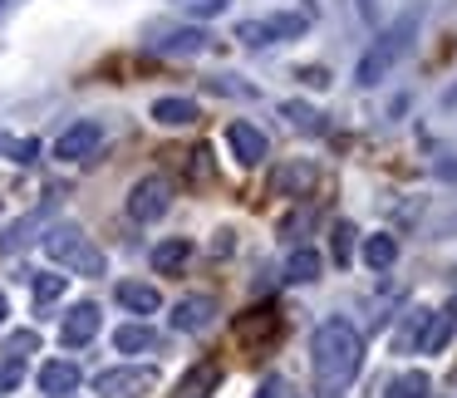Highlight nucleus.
<instances>
[{"mask_svg": "<svg viewBox=\"0 0 457 398\" xmlns=\"http://www.w3.org/2000/svg\"><path fill=\"white\" fill-rule=\"evenodd\" d=\"M305 35V21L300 15H270V21H241L237 25V40L261 50V45H276V40H295Z\"/></svg>", "mask_w": 457, "mask_h": 398, "instance_id": "obj_5", "label": "nucleus"}, {"mask_svg": "<svg viewBox=\"0 0 457 398\" xmlns=\"http://www.w3.org/2000/svg\"><path fill=\"white\" fill-rule=\"evenodd\" d=\"M187 256H192V241H182V236L158 241V246H153V270H158V276H172V270L187 266Z\"/></svg>", "mask_w": 457, "mask_h": 398, "instance_id": "obj_18", "label": "nucleus"}, {"mask_svg": "<svg viewBox=\"0 0 457 398\" xmlns=\"http://www.w3.org/2000/svg\"><path fill=\"white\" fill-rule=\"evenodd\" d=\"M212 251H217V256H221V251H231V231H217V241H212Z\"/></svg>", "mask_w": 457, "mask_h": 398, "instance_id": "obj_35", "label": "nucleus"}, {"mask_svg": "<svg viewBox=\"0 0 457 398\" xmlns=\"http://www.w3.org/2000/svg\"><path fill=\"white\" fill-rule=\"evenodd\" d=\"M354 236H359V231L349 227V221H339V227L329 231V251H335L339 266H349V261H354Z\"/></svg>", "mask_w": 457, "mask_h": 398, "instance_id": "obj_26", "label": "nucleus"}, {"mask_svg": "<svg viewBox=\"0 0 457 398\" xmlns=\"http://www.w3.org/2000/svg\"><path fill=\"white\" fill-rule=\"evenodd\" d=\"M256 398H300V394H295V384H290L286 374H270V378H261Z\"/></svg>", "mask_w": 457, "mask_h": 398, "instance_id": "obj_29", "label": "nucleus"}, {"mask_svg": "<svg viewBox=\"0 0 457 398\" xmlns=\"http://www.w3.org/2000/svg\"><path fill=\"white\" fill-rule=\"evenodd\" d=\"M21 378H25V364L21 359H0V394H15V388H21Z\"/></svg>", "mask_w": 457, "mask_h": 398, "instance_id": "obj_30", "label": "nucleus"}, {"mask_svg": "<svg viewBox=\"0 0 457 398\" xmlns=\"http://www.w3.org/2000/svg\"><path fill=\"white\" fill-rule=\"evenodd\" d=\"M354 11H359V21H364V25H374V0H354Z\"/></svg>", "mask_w": 457, "mask_h": 398, "instance_id": "obj_34", "label": "nucleus"}, {"mask_svg": "<svg viewBox=\"0 0 457 398\" xmlns=\"http://www.w3.org/2000/svg\"><path fill=\"white\" fill-rule=\"evenodd\" d=\"M5 315H11V310H5V295H0V319H5Z\"/></svg>", "mask_w": 457, "mask_h": 398, "instance_id": "obj_37", "label": "nucleus"}, {"mask_svg": "<svg viewBox=\"0 0 457 398\" xmlns=\"http://www.w3.org/2000/svg\"><path fill=\"white\" fill-rule=\"evenodd\" d=\"M310 182H315V168L310 162H280L276 172H270V192L276 197H300V192H310Z\"/></svg>", "mask_w": 457, "mask_h": 398, "instance_id": "obj_13", "label": "nucleus"}, {"mask_svg": "<svg viewBox=\"0 0 457 398\" xmlns=\"http://www.w3.org/2000/svg\"><path fill=\"white\" fill-rule=\"evenodd\" d=\"M99 325H104L99 305H94V300H84V305H74L70 315H64V325H60V344H70V349L89 344V339L99 335Z\"/></svg>", "mask_w": 457, "mask_h": 398, "instance_id": "obj_8", "label": "nucleus"}, {"mask_svg": "<svg viewBox=\"0 0 457 398\" xmlns=\"http://www.w3.org/2000/svg\"><path fill=\"white\" fill-rule=\"evenodd\" d=\"M364 261H369L374 270H388V266L398 261V241L384 236V231H378V236H369V241H364Z\"/></svg>", "mask_w": 457, "mask_h": 398, "instance_id": "obj_22", "label": "nucleus"}, {"mask_svg": "<svg viewBox=\"0 0 457 398\" xmlns=\"http://www.w3.org/2000/svg\"><path fill=\"white\" fill-rule=\"evenodd\" d=\"M40 388H45L50 398L74 394V388H79V364H70V359H54V364H45V369H40Z\"/></svg>", "mask_w": 457, "mask_h": 398, "instance_id": "obj_14", "label": "nucleus"}, {"mask_svg": "<svg viewBox=\"0 0 457 398\" xmlns=\"http://www.w3.org/2000/svg\"><path fill=\"white\" fill-rule=\"evenodd\" d=\"M0 158H5V162H35V158H40V143H35V138H11V133H0Z\"/></svg>", "mask_w": 457, "mask_h": 398, "instance_id": "obj_25", "label": "nucleus"}, {"mask_svg": "<svg viewBox=\"0 0 457 398\" xmlns=\"http://www.w3.org/2000/svg\"><path fill=\"white\" fill-rule=\"evenodd\" d=\"M212 319H217V300L212 295H187L172 305V329H182V335H202Z\"/></svg>", "mask_w": 457, "mask_h": 398, "instance_id": "obj_9", "label": "nucleus"}, {"mask_svg": "<svg viewBox=\"0 0 457 398\" xmlns=\"http://www.w3.org/2000/svg\"><path fill=\"white\" fill-rule=\"evenodd\" d=\"M153 384H158L153 369H104V374L94 378V394L99 398H138V394H148Z\"/></svg>", "mask_w": 457, "mask_h": 398, "instance_id": "obj_6", "label": "nucleus"}, {"mask_svg": "<svg viewBox=\"0 0 457 398\" xmlns=\"http://www.w3.org/2000/svg\"><path fill=\"white\" fill-rule=\"evenodd\" d=\"M300 79H305L310 89H325V84H329V74L320 70V64H310V70H300Z\"/></svg>", "mask_w": 457, "mask_h": 398, "instance_id": "obj_33", "label": "nucleus"}, {"mask_svg": "<svg viewBox=\"0 0 457 398\" xmlns=\"http://www.w3.org/2000/svg\"><path fill=\"white\" fill-rule=\"evenodd\" d=\"M153 123H162V129H187V123H197V104L192 99H158L153 104Z\"/></svg>", "mask_w": 457, "mask_h": 398, "instance_id": "obj_17", "label": "nucleus"}, {"mask_svg": "<svg viewBox=\"0 0 457 398\" xmlns=\"http://www.w3.org/2000/svg\"><path fill=\"white\" fill-rule=\"evenodd\" d=\"M5 5H11V0H0V15H5Z\"/></svg>", "mask_w": 457, "mask_h": 398, "instance_id": "obj_38", "label": "nucleus"}, {"mask_svg": "<svg viewBox=\"0 0 457 398\" xmlns=\"http://www.w3.org/2000/svg\"><path fill=\"white\" fill-rule=\"evenodd\" d=\"M207 45H212L207 30H168L162 40H153V50L158 54H182V60H187V54H202Z\"/></svg>", "mask_w": 457, "mask_h": 398, "instance_id": "obj_15", "label": "nucleus"}, {"mask_svg": "<svg viewBox=\"0 0 457 398\" xmlns=\"http://www.w3.org/2000/svg\"><path fill=\"white\" fill-rule=\"evenodd\" d=\"M45 221H50V207H35V211H25L21 221H11V227H5V236H0V256H15V251H25Z\"/></svg>", "mask_w": 457, "mask_h": 398, "instance_id": "obj_12", "label": "nucleus"}, {"mask_svg": "<svg viewBox=\"0 0 457 398\" xmlns=\"http://www.w3.org/2000/svg\"><path fill=\"white\" fill-rule=\"evenodd\" d=\"M35 349H40V335H35V329H15V335L5 339V354L11 359H25V354H35Z\"/></svg>", "mask_w": 457, "mask_h": 398, "instance_id": "obj_28", "label": "nucleus"}, {"mask_svg": "<svg viewBox=\"0 0 457 398\" xmlns=\"http://www.w3.org/2000/svg\"><path fill=\"white\" fill-rule=\"evenodd\" d=\"M286 276H290V280H300V286H310V280H320V256H315L310 246H300L295 256H290Z\"/></svg>", "mask_w": 457, "mask_h": 398, "instance_id": "obj_24", "label": "nucleus"}, {"mask_svg": "<svg viewBox=\"0 0 457 398\" xmlns=\"http://www.w3.org/2000/svg\"><path fill=\"white\" fill-rule=\"evenodd\" d=\"M453 310H443V315H433V310H428V325H423V335H418V349H423V354H443L447 349V339H453Z\"/></svg>", "mask_w": 457, "mask_h": 398, "instance_id": "obj_16", "label": "nucleus"}, {"mask_svg": "<svg viewBox=\"0 0 457 398\" xmlns=\"http://www.w3.org/2000/svg\"><path fill=\"white\" fill-rule=\"evenodd\" d=\"M428 388H433V378L408 369V374H398L394 384H388V398H428Z\"/></svg>", "mask_w": 457, "mask_h": 398, "instance_id": "obj_23", "label": "nucleus"}, {"mask_svg": "<svg viewBox=\"0 0 457 398\" xmlns=\"http://www.w3.org/2000/svg\"><path fill=\"white\" fill-rule=\"evenodd\" d=\"M168 207H172V182L168 178H143V182H133V192H129V217L133 221H158V217H168Z\"/></svg>", "mask_w": 457, "mask_h": 398, "instance_id": "obj_4", "label": "nucleus"}, {"mask_svg": "<svg viewBox=\"0 0 457 398\" xmlns=\"http://www.w3.org/2000/svg\"><path fill=\"white\" fill-rule=\"evenodd\" d=\"M227 143H231V153H237L241 168H256V162L266 158V133H261L256 123H231Z\"/></svg>", "mask_w": 457, "mask_h": 398, "instance_id": "obj_11", "label": "nucleus"}, {"mask_svg": "<svg viewBox=\"0 0 457 398\" xmlns=\"http://www.w3.org/2000/svg\"><path fill=\"white\" fill-rule=\"evenodd\" d=\"M99 143H104V129L94 119H79V123H70V129L54 138V158L60 162H84V158H94Z\"/></svg>", "mask_w": 457, "mask_h": 398, "instance_id": "obj_7", "label": "nucleus"}, {"mask_svg": "<svg viewBox=\"0 0 457 398\" xmlns=\"http://www.w3.org/2000/svg\"><path fill=\"white\" fill-rule=\"evenodd\" d=\"M221 384V364L217 359H202V364H192L187 374L178 378V388H172V398H212Z\"/></svg>", "mask_w": 457, "mask_h": 398, "instance_id": "obj_10", "label": "nucleus"}, {"mask_svg": "<svg viewBox=\"0 0 457 398\" xmlns=\"http://www.w3.org/2000/svg\"><path fill=\"white\" fill-rule=\"evenodd\" d=\"M237 335L246 339V344H251V339H270V335H276V315H270V310H251V315L237 319Z\"/></svg>", "mask_w": 457, "mask_h": 398, "instance_id": "obj_21", "label": "nucleus"}, {"mask_svg": "<svg viewBox=\"0 0 457 398\" xmlns=\"http://www.w3.org/2000/svg\"><path fill=\"white\" fill-rule=\"evenodd\" d=\"M310 364H315L320 384L345 388L359 374V364H364V339H359V329L349 319H325L315 329V339H310Z\"/></svg>", "mask_w": 457, "mask_h": 398, "instance_id": "obj_1", "label": "nucleus"}, {"mask_svg": "<svg viewBox=\"0 0 457 398\" xmlns=\"http://www.w3.org/2000/svg\"><path fill=\"white\" fill-rule=\"evenodd\" d=\"M158 344V335H153L148 325H123L119 335H113V349L119 354H143V349H153Z\"/></svg>", "mask_w": 457, "mask_h": 398, "instance_id": "obj_20", "label": "nucleus"}, {"mask_svg": "<svg viewBox=\"0 0 457 398\" xmlns=\"http://www.w3.org/2000/svg\"><path fill=\"white\" fill-rule=\"evenodd\" d=\"M64 398H70V394H64Z\"/></svg>", "mask_w": 457, "mask_h": 398, "instance_id": "obj_40", "label": "nucleus"}, {"mask_svg": "<svg viewBox=\"0 0 457 398\" xmlns=\"http://www.w3.org/2000/svg\"><path fill=\"white\" fill-rule=\"evenodd\" d=\"M45 251H50V261L79 270V276H104V251L94 246L74 221H60V227L45 231Z\"/></svg>", "mask_w": 457, "mask_h": 398, "instance_id": "obj_3", "label": "nucleus"}, {"mask_svg": "<svg viewBox=\"0 0 457 398\" xmlns=\"http://www.w3.org/2000/svg\"><path fill=\"white\" fill-rule=\"evenodd\" d=\"M286 119L295 123V129H305V133H320V113L305 109V104H286Z\"/></svg>", "mask_w": 457, "mask_h": 398, "instance_id": "obj_31", "label": "nucleus"}, {"mask_svg": "<svg viewBox=\"0 0 457 398\" xmlns=\"http://www.w3.org/2000/svg\"><path fill=\"white\" fill-rule=\"evenodd\" d=\"M182 5H187L192 15H221L227 11V0H182Z\"/></svg>", "mask_w": 457, "mask_h": 398, "instance_id": "obj_32", "label": "nucleus"}, {"mask_svg": "<svg viewBox=\"0 0 457 398\" xmlns=\"http://www.w3.org/2000/svg\"><path fill=\"white\" fill-rule=\"evenodd\" d=\"M119 305L133 310V315H153V310L162 305V295L153 286H143V280H123V286H119Z\"/></svg>", "mask_w": 457, "mask_h": 398, "instance_id": "obj_19", "label": "nucleus"}, {"mask_svg": "<svg viewBox=\"0 0 457 398\" xmlns=\"http://www.w3.org/2000/svg\"><path fill=\"white\" fill-rule=\"evenodd\" d=\"M413 35H418V11H408V15H398L394 25H388L384 35H378L374 45L364 50V60H359V70H354V79L364 84V89H374L378 79H384L388 70H394L398 60H403L408 50H413Z\"/></svg>", "mask_w": 457, "mask_h": 398, "instance_id": "obj_2", "label": "nucleus"}, {"mask_svg": "<svg viewBox=\"0 0 457 398\" xmlns=\"http://www.w3.org/2000/svg\"><path fill=\"white\" fill-rule=\"evenodd\" d=\"M453 315H457V300H453Z\"/></svg>", "mask_w": 457, "mask_h": 398, "instance_id": "obj_39", "label": "nucleus"}, {"mask_svg": "<svg viewBox=\"0 0 457 398\" xmlns=\"http://www.w3.org/2000/svg\"><path fill=\"white\" fill-rule=\"evenodd\" d=\"M64 286H70V276H35V300H40V305H54V300L64 295Z\"/></svg>", "mask_w": 457, "mask_h": 398, "instance_id": "obj_27", "label": "nucleus"}, {"mask_svg": "<svg viewBox=\"0 0 457 398\" xmlns=\"http://www.w3.org/2000/svg\"><path fill=\"white\" fill-rule=\"evenodd\" d=\"M447 104H457V84H453V89H447Z\"/></svg>", "mask_w": 457, "mask_h": 398, "instance_id": "obj_36", "label": "nucleus"}]
</instances>
